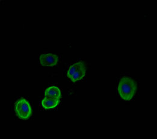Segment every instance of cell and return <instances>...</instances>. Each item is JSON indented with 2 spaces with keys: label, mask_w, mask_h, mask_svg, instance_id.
Returning <instances> with one entry per match:
<instances>
[{
  "label": "cell",
  "mask_w": 157,
  "mask_h": 139,
  "mask_svg": "<svg viewBox=\"0 0 157 139\" xmlns=\"http://www.w3.org/2000/svg\"><path fill=\"white\" fill-rule=\"evenodd\" d=\"M137 89L136 81L129 77H124L119 81L118 93L124 101H130L134 96Z\"/></svg>",
  "instance_id": "1"
},
{
  "label": "cell",
  "mask_w": 157,
  "mask_h": 139,
  "mask_svg": "<svg viewBox=\"0 0 157 139\" xmlns=\"http://www.w3.org/2000/svg\"><path fill=\"white\" fill-rule=\"evenodd\" d=\"M86 68L84 63L78 62L72 64L67 72V76L72 82H76L81 80L86 75Z\"/></svg>",
  "instance_id": "3"
},
{
  "label": "cell",
  "mask_w": 157,
  "mask_h": 139,
  "mask_svg": "<svg viewBox=\"0 0 157 139\" xmlns=\"http://www.w3.org/2000/svg\"><path fill=\"white\" fill-rule=\"evenodd\" d=\"M45 97L49 98H57L60 99L61 98V91L59 87L56 86H52L48 87L44 92Z\"/></svg>",
  "instance_id": "6"
},
{
  "label": "cell",
  "mask_w": 157,
  "mask_h": 139,
  "mask_svg": "<svg viewBox=\"0 0 157 139\" xmlns=\"http://www.w3.org/2000/svg\"><path fill=\"white\" fill-rule=\"evenodd\" d=\"M40 64L42 66H54L57 64L59 57L57 54H43L39 58Z\"/></svg>",
  "instance_id": "4"
},
{
  "label": "cell",
  "mask_w": 157,
  "mask_h": 139,
  "mask_svg": "<svg viewBox=\"0 0 157 139\" xmlns=\"http://www.w3.org/2000/svg\"><path fill=\"white\" fill-rule=\"evenodd\" d=\"M60 103V99L57 98L45 97L42 101V106L45 110L56 108Z\"/></svg>",
  "instance_id": "5"
},
{
  "label": "cell",
  "mask_w": 157,
  "mask_h": 139,
  "mask_svg": "<svg viewBox=\"0 0 157 139\" xmlns=\"http://www.w3.org/2000/svg\"><path fill=\"white\" fill-rule=\"evenodd\" d=\"M15 111L17 116L22 120H27L32 116V106L30 102L23 98H20L15 102Z\"/></svg>",
  "instance_id": "2"
}]
</instances>
